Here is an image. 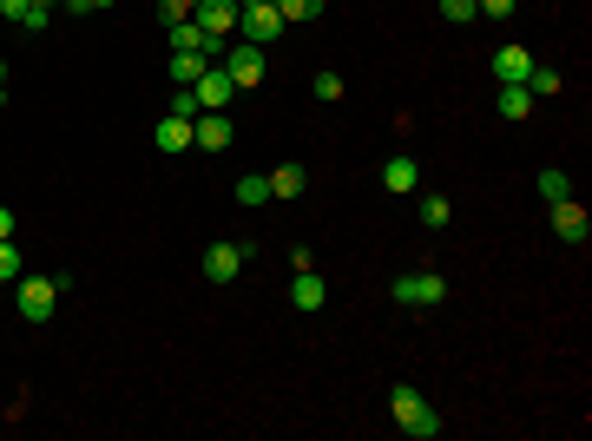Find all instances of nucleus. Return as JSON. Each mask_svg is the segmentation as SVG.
Masks as SVG:
<instances>
[{
    "label": "nucleus",
    "mask_w": 592,
    "mask_h": 441,
    "mask_svg": "<svg viewBox=\"0 0 592 441\" xmlns=\"http://www.w3.org/2000/svg\"><path fill=\"white\" fill-rule=\"evenodd\" d=\"M66 290H73V277H66V270H53V277H20V284H14V310L27 316V323H47L53 303H60Z\"/></svg>",
    "instance_id": "f257e3e1"
},
{
    "label": "nucleus",
    "mask_w": 592,
    "mask_h": 441,
    "mask_svg": "<svg viewBox=\"0 0 592 441\" xmlns=\"http://www.w3.org/2000/svg\"><path fill=\"white\" fill-rule=\"evenodd\" d=\"M389 415H395V428H402V435H415V441H435V435H441V415L428 409L408 382H395V389H389Z\"/></svg>",
    "instance_id": "f03ea898"
},
{
    "label": "nucleus",
    "mask_w": 592,
    "mask_h": 441,
    "mask_svg": "<svg viewBox=\"0 0 592 441\" xmlns=\"http://www.w3.org/2000/svg\"><path fill=\"white\" fill-rule=\"evenodd\" d=\"M389 297L402 303V310H441L448 303V277L441 270H408V277H395Z\"/></svg>",
    "instance_id": "7ed1b4c3"
},
{
    "label": "nucleus",
    "mask_w": 592,
    "mask_h": 441,
    "mask_svg": "<svg viewBox=\"0 0 592 441\" xmlns=\"http://www.w3.org/2000/svg\"><path fill=\"white\" fill-rule=\"evenodd\" d=\"M277 33H283L277 0H237V40H257V47H270Z\"/></svg>",
    "instance_id": "20e7f679"
},
{
    "label": "nucleus",
    "mask_w": 592,
    "mask_h": 441,
    "mask_svg": "<svg viewBox=\"0 0 592 441\" xmlns=\"http://www.w3.org/2000/svg\"><path fill=\"white\" fill-rule=\"evenodd\" d=\"M218 66L231 73V86H237V93H250V86H264V47H257V40H231Z\"/></svg>",
    "instance_id": "39448f33"
},
{
    "label": "nucleus",
    "mask_w": 592,
    "mask_h": 441,
    "mask_svg": "<svg viewBox=\"0 0 592 441\" xmlns=\"http://www.w3.org/2000/svg\"><path fill=\"white\" fill-rule=\"evenodd\" d=\"M191 145H198V152H231L237 145V126H231V112H198V119H191Z\"/></svg>",
    "instance_id": "423d86ee"
},
{
    "label": "nucleus",
    "mask_w": 592,
    "mask_h": 441,
    "mask_svg": "<svg viewBox=\"0 0 592 441\" xmlns=\"http://www.w3.org/2000/svg\"><path fill=\"white\" fill-rule=\"evenodd\" d=\"M244 257H250L244 237H218V244L204 251V277H211V284H231L237 270H244Z\"/></svg>",
    "instance_id": "0eeeda50"
},
{
    "label": "nucleus",
    "mask_w": 592,
    "mask_h": 441,
    "mask_svg": "<svg viewBox=\"0 0 592 441\" xmlns=\"http://www.w3.org/2000/svg\"><path fill=\"white\" fill-rule=\"evenodd\" d=\"M191 99H198V112H224L237 99V86H231V73L224 66H204L198 79H191Z\"/></svg>",
    "instance_id": "6e6552de"
},
{
    "label": "nucleus",
    "mask_w": 592,
    "mask_h": 441,
    "mask_svg": "<svg viewBox=\"0 0 592 441\" xmlns=\"http://www.w3.org/2000/svg\"><path fill=\"white\" fill-rule=\"evenodd\" d=\"M553 211V237H560V244H586L592 237V211L579 205V198H560V205H546Z\"/></svg>",
    "instance_id": "1a4fd4ad"
},
{
    "label": "nucleus",
    "mask_w": 592,
    "mask_h": 441,
    "mask_svg": "<svg viewBox=\"0 0 592 441\" xmlns=\"http://www.w3.org/2000/svg\"><path fill=\"white\" fill-rule=\"evenodd\" d=\"M533 66H540V60H533V53L520 47V40L494 47V79H500V86H527V73H533Z\"/></svg>",
    "instance_id": "9d476101"
},
{
    "label": "nucleus",
    "mask_w": 592,
    "mask_h": 441,
    "mask_svg": "<svg viewBox=\"0 0 592 441\" xmlns=\"http://www.w3.org/2000/svg\"><path fill=\"white\" fill-rule=\"evenodd\" d=\"M191 20H198L204 33H218V40H231V33H237V0H204Z\"/></svg>",
    "instance_id": "9b49d317"
},
{
    "label": "nucleus",
    "mask_w": 592,
    "mask_h": 441,
    "mask_svg": "<svg viewBox=\"0 0 592 441\" xmlns=\"http://www.w3.org/2000/svg\"><path fill=\"white\" fill-rule=\"evenodd\" d=\"M158 152H191V119L185 112H158Z\"/></svg>",
    "instance_id": "f8f14e48"
},
{
    "label": "nucleus",
    "mask_w": 592,
    "mask_h": 441,
    "mask_svg": "<svg viewBox=\"0 0 592 441\" xmlns=\"http://www.w3.org/2000/svg\"><path fill=\"white\" fill-rule=\"evenodd\" d=\"M290 303H296V310H323V303H329V284L316 277V270H296V284H290Z\"/></svg>",
    "instance_id": "ddd939ff"
},
{
    "label": "nucleus",
    "mask_w": 592,
    "mask_h": 441,
    "mask_svg": "<svg viewBox=\"0 0 592 441\" xmlns=\"http://www.w3.org/2000/svg\"><path fill=\"white\" fill-rule=\"evenodd\" d=\"M533 106H540V99H533L527 86H500V93H494V112H500V119H527Z\"/></svg>",
    "instance_id": "4468645a"
},
{
    "label": "nucleus",
    "mask_w": 592,
    "mask_h": 441,
    "mask_svg": "<svg viewBox=\"0 0 592 441\" xmlns=\"http://www.w3.org/2000/svg\"><path fill=\"white\" fill-rule=\"evenodd\" d=\"M382 185L402 198V191H415V185H421V165H415V158H389V165H382Z\"/></svg>",
    "instance_id": "2eb2a0df"
},
{
    "label": "nucleus",
    "mask_w": 592,
    "mask_h": 441,
    "mask_svg": "<svg viewBox=\"0 0 592 441\" xmlns=\"http://www.w3.org/2000/svg\"><path fill=\"white\" fill-rule=\"evenodd\" d=\"M303 185H310L303 165H277V172H270V198H303Z\"/></svg>",
    "instance_id": "dca6fc26"
},
{
    "label": "nucleus",
    "mask_w": 592,
    "mask_h": 441,
    "mask_svg": "<svg viewBox=\"0 0 592 441\" xmlns=\"http://www.w3.org/2000/svg\"><path fill=\"white\" fill-rule=\"evenodd\" d=\"M165 40H172V53H204V27H198V20H178V27H165Z\"/></svg>",
    "instance_id": "f3484780"
},
{
    "label": "nucleus",
    "mask_w": 592,
    "mask_h": 441,
    "mask_svg": "<svg viewBox=\"0 0 592 441\" xmlns=\"http://www.w3.org/2000/svg\"><path fill=\"white\" fill-rule=\"evenodd\" d=\"M20 277H27V257L14 237H0V284H20Z\"/></svg>",
    "instance_id": "a211bd4d"
},
{
    "label": "nucleus",
    "mask_w": 592,
    "mask_h": 441,
    "mask_svg": "<svg viewBox=\"0 0 592 441\" xmlns=\"http://www.w3.org/2000/svg\"><path fill=\"white\" fill-rule=\"evenodd\" d=\"M540 198H546V205H560V198H573V178H566L560 165H546V172H540Z\"/></svg>",
    "instance_id": "6ab92c4d"
},
{
    "label": "nucleus",
    "mask_w": 592,
    "mask_h": 441,
    "mask_svg": "<svg viewBox=\"0 0 592 441\" xmlns=\"http://www.w3.org/2000/svg\"><path fill=\"white\" fill-rule=\"evenodd\" d=\"M237 205H270V178H264V172L237 178Z\"/></svg>",
    "instance_id": "aec40b11"
},
{
    "label": "nucleus",
    "mask_w": 592,
    "mask_h": 441,
    "mask_svg": "<svg viewBox=\"0 0 592 441\" xmlns=\"http://www.w3.org/2000/svg\"><path fill=\"white\" fill-rule=\"evenodd\" d=\"M204 66H211L204 53H172V86H191V79H198Z\"/></svg>",
    "instance_id": "412c9836"
},
{
    "label": "nucleus",
    "mask_w": 592,
    "mask_h": 441,
    "mask_svg": "<svg viewBox=\"0 0 592 441\" xmlns=\"http://www.w3.org/2000/svg\"><path fill=\"white\" fill-rule=\"evenodd\" d=\"M560 86H566V79L553 73V66H533V73H527V93H533V99H553Z\"/></svg>",
    "instance_id": "4be33fe9"
},
{
    "label": "nucleus",
    "mask_w": 592,
    "mask_h": 441,
    "mask_svg": "<svg viewBox=\"0 0 592 441\" xmlns=\"http://www.w3.org/2000/svg\"><path fill=\"white\" fill-rule=\"evenodd\" d=\"M448 218H454V205L441 198V191H428V198H421V224H428V231H441Z\"/></svg>",
    "instance_id": "5701e85b"
},
{
    "label": "nucleus",
    "mask_w": 592,
    "mask_h": 441,
    "mask_svg": "<svg viewBox=\"0 0 592 441\" xmlns=\"http://www.w3.org/2000/svg\"><path fill=\"white\" fill-rule=\"evenodd\" d=\"M277 14H283V27H290V20H316L323 0H277Z\"/></svg>",
    "instance_id": "b1692460"
},
{
    "label": "nucleus",
    "mask_w": 592,
    "mask_h": 441,
    "mask_svg": "<svg viewBox=\"0 0 592 441\" xmlns=\"http://www.w3.org/2000/svg\"><path fill=\"white\" fill-rule=\"evenodd\" d=\"M198 7H204V0H158V20H165V27H178V20H191Z\"/></svg>",
    "instance_id": "393cba45"
},
{
    "label": "nucleus",
    "mask_w": 592,
    "mask_h": 441,
    "mask_svg": "<svg viewBox=\"0 0 592 441\" xmlns=\"http://www.w3.org/2000/svg\"><path fill=\"white\" fill-rule=\"evenodd\" d=\"M474 14H481V0H441V20H454V27L474 20Z\"/></svg>",
    "instance_id": "a878e982"
},
{
    "label": "nucleus",
    "mask_w": 592,
    "mask_h": 441,
    "mask_svg": "<svg viewBox=\"0 0 592 441\" xmlns=\"http://www.w3.org/2000/svg\"><path fill=\"white\" fill-rule=\"evenodd\" d=\"M316 99L336 106V99H343V73H316Z\"/></svg>",
    "instance_id": "bb28decb"
},
{
    "label": "nucleus",
    "mask_w": 592,
    "mask_h": 441,
    "mask_svg": "<svg viewBox=\"0 0 592 441\" xmlns=\"http://www.w3.org/2000/svg\"><path fill=\"white\" fill-rule=\"evenodd\" d=\"M47 20H53V7H27V20H20V33H47Z\"/></svg>",
    "instance_id": "cd10ccee"
},
{
    "label": "nucleus",
    "mask_w": 592,
    "mask_h": 441,
    "mask_svg": "<svg viewBox=\"0 0 592 441\" xmlns=\"http://www.w3.org/2000/svg\"><path fill=\"white\" fill-rule=\"evenodd\" d=\"M514 7H520V0H481V14H487V20H507Z\"/></svg>",
    "instance_id": "c85d7f7f"
},
{
    "label": "nucleus",
    "mask_w": 592,
    "mask_h": 441,
    "mask_svg": "<svg viewBox=\"0 0 592 441\" xmlns=\"http://www.w3.org/2000/svg\"><path fill=\"white\" fill-rule=\"evenodd\" d=\"M99 7H112V0H66V14H99Z\"/></svg>",
    "instance_id": "c756f323"
},
{
    "label": "nucleus",
    "mask_w": 592,
    "mask_h": 441,
    "mask_svg": "<svg viewBox=\"0 0 592 441\" xmlns=\"http://www.w3.org/2000/svg\"><path fill=\"white\" fill-rule=\"evenodd\" d=\"M0 237H14V211L7 205H0Z\"/></svg>",
    "instance_id": "7c9ffc66"
},
{
    "label": "nucleus",
    "mask_w": 592,
    "mask_h": 441,
    "mask_svg": "<svg viewBox=\"0 0 592 441\" xmlns=\"http://www.w3.org/2000/svg\"><path fill=\"white\" fill-rule=\"evenodd\" d=\"M0 86H7V60H0Z\"/></svg>",
    "instance_id": "2f4dec72"
},
{
    "label": "nucleus",
    "mask_w": 592,
    "mask_h": 441,
    "mask_svg": "<svg viewBox=\"0 0 592 441\" xmlns=\"http://www.w3.org/2000/svg\"><path fill=\"white\" fill-rule=\"evenodd\" d=\"M33 7H53V0H33Z\"/></svg>",
    "instance_id": "473e14b6"
},
{
    "label": "nucleus",
    "mask_w": 592,
    "mask_h": 441,
    "mask_svg": "<svg viewBox=\"0 0 592 441\" xmlns=\"http://www.w3.org/2000/svg\"><path fill=\"white\" fill-rule=\"evenodd\" d=\"M0 93H7V86H0Z\"/></svg>",
    "instance_id": "72a5a7b5"
}]
</instances>
